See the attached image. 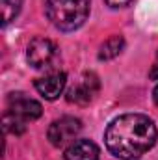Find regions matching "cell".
Returning a JSON list of instances; mask_svg holds the SVG:
<instances>
[{
    "mask_svg": "<svg viewBox=\"0 0 158 160\" xmlns=\"http://www.w3.org/2000/svg\"><path fill=\"white\" fill-rule=\"evenodd\" d=\"M65 160H99V147L89 140L73 142L65 149Z\"/></svg>",
    "mask_w": 158,
    "mask_h": 160,
    "instance_id": "ba28073f",
    "label": "cell"
},
{
    "mask_svg": "<svg viewBox=\"0 0 158 160\" xmlns=\"http://www.w3.org/2000/svg\"><path fill=\"white\" fill-rule=\"evenodd\" d=\"M65 84H67V77L65 73H50L43 78L36 80V89L39 91L41 97H45L47 101H54L62 95V91L65 89Z\"/></svg>",
    "mask_w": 158,
    "mask_h": 160,
    "instance_id": "52a82bcc",
    "label": "cell"
},
{
    "mask_svg": "<svg viewBox=\"0 0 158 160\" xmlns=\"http://www.w3.org/2000/svg\"><path fill=\"white\" fill-rule=\"evenodd\" d=\"M58 58V48L50 39L45 38H36L30 41L26 48V60L32 67L36 69H45L50 67Z\"/></svg>",
    "mask_w": 158,
    "mask_h": 160,
    "instance_id": "3957f363",
    "label": "cell"
},
{
    "mask_svg": "<svg viewBox=\"0 0 158 160\" xmlns=\"http://www.w3.org/2000/svg\"><path fill=\"white\" fill-rule=\"evenodd\" d=\"M7 110H9V114L22 119L24 123L37 119L43 114V108H41L39 102L26 97L24 93H11L7 97Z\"/></svg>",
    "mask_w": 158,
    "mask_h": 160,
    "instance_id": "8992f818",
    "label": "cell"
},
{
    "mask_svg": "<svg viewBox=\"0 0 158 160\" xmlns=\"http://www.w3.org/2000/svg\"><path fill=\"white\" fill-rule=\"evenodd\" d=\"M89 0H45L48 21L62 32L80 28L89 15Z\"/></svg>",
    "mask_w": 158,
    "mask_h": 160,
    "instance_id": "7a4b0ae2",
    "label": "cell"
},
{
    "mask_svg": "<svg viewBox=\"0 0 158 160\" xmlns=\"http://www.w3.org/2000/svg\"><path fill=\"white\" fill-rule=\"evenodd\" d=\"M82 130V123L77 118H71V116H65L62 119H56L50 127H48V140L54 147H63L67 143H71L77 134Z\"/></svg>",
    "mask_w": 158,
    "mask_h": 160,
    "instance_id": "277c9868",
    "label": "cell"
},
{
    "mask_svg": "<svg viewBox=\"0 0 158 160\" xmlns=\"http://www.w3.org/2000/svg\"><path fill=\"white\" fill-rule=\"evenodd\" d=\"M132 0H106V4L110 6V8H125V6H128Z\"/></svg>",
    "mask_w": 158,
    "mask_h": 160,
    "instance_id": "7c38bea8",
    "label": "cell"
},
{
    "mask_svg": "<svg viewBox=\"0 0 158 160\" xmlns=\"http://www.w3.org/2000/svg\"><path fill=\"white\" fill-rule=\"evenodd\" d=\"M125 48V39L121 36H112L104 41L99 48V60H114L116 56H119Z\"/></svg>",
    "mask_w": 158,
    "mask_h": 160,
    "instance_id": "9c48e42d",
    "label": "cell"
},
{
    "mask_svg": "<svg viewBox=\"0 0 158 160\" xmlns=\"http://www.w3.org/2000/svg\"><path fill=\"white\" fill-rule=\"evenodd\" d=\"M99 91V78L95 73H84L67 91V101L75 104H89Z\"/></svg>",
    "mask_w": 158,
    "mask_h": 160,
    "instance_id": "5b68a950",
    "label": "cell"
},
{
    "mask_svg": "<svg viewBox=\"0 0 158 160\" xmlns=\"http://www.w3.org/2000/svg\"><path fill=\"white\" fill-rule=\"evenodd\" d=\"M156 125L143 114H125L104 132L106 149L121 160H138L156 143Z\"/></svg>",
    "mask_w": 158,
    "mask_h": 160,
    "instance_id": "6da1fadb",
    "label": "cell"
},
{
    "mask_svg": "<svg viewBox=\"0 0 158 160\" xmlns=\"http://www.w3.org/2000/svg\"><path fill=\"white\" fill-rule=\"evenodd\" d=\"M4 128H6L7 132H11V134H22V132L26 130V123L7 112V114L4 116Z\"/></svg>",
    "mask_w": 158,
    "mask_h": 160,
    "instance_id": "8fae6325",
    "label": "cell"
},
{
    "mask_svg": "<svg viewBox=\"0 0 158 160\" xmlns=\"http://www.w3.org/2000/svg\"><path fill=\"white\" fill-rule=\"evenodd\" d=\"M156 56H158V54H156Z\"/></svg>",
    "mask_w": 158,
    "mask_h": 160,
    "instance_id": "5bb4252c",
    "label": "cell"
},
{
    "mask_svg": "<svg viewBox=\"0 0 158 160\" xmlns=\"http://www.w3.org/2000/svg\"><path fill=\"white\" fill-rule=\"evenodd\" d=\"M22 0H2V24L11 22L21 11Z\"/></svg>",
    "mask_w": 158,
    "mask_h": 160,
    "instance_id": "30bf717a",
    "label": "cell"
},
{
    "mask_svg": "<svg viewBox=\"0 0 158 160\" xmlns=\"http://www.w3.org/2000/svg\"><path fill=\"white\" fill-rule=\"evenodd\" d=\"M153 99H155V102L158 104V86L155 88V91H153Z\"/></svg>",
    "mask_w": 158,
    "mask_h": 160,
    "instance_id": "4fadbf2b",
    "label": "cell"
}]
</instances>
